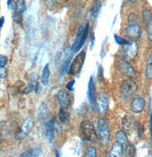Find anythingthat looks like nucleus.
I'll list each match as a JSON object with an SVG mask.
<instances>
[{
    "label": "nucleus",
    "mask_w": 152,
    "mask_h": 157,
    "mask_svg": "<svg viewBox=\"0 0 152 157\" xmlns=\"http://www.w3.org/2000/svg\"><path fill=\"white\" fill-rule=\"evenodd\" d=\"M8 62V57L6 56L1 55L0 57V67H5Z\"/></svg>",
    "instance_id": "obj_30"
},
{
    "label": "nucleus",
    "mask_w": 152,
    "mask_h": 157,
    "mask_svg": "<svg viewBox=\"0 0 152 157\" xmlns=\"http://www.w3.org/2000/svg\"><path fill=\"white\" fill-rule=\"evenodd\" d=\"M5 23V17L4 16L1 17V28H2L3 25Z\"/></svg>",
    "instance_id": "obj_39"
},
{
    "label": "nucleus",
    "mask_w": 152,
    "mask_h": 157,
    "mask_svg": "<svg viewBox=\"0 0 152 157\" xmlns=\"http://www.w3.org/2000/svg\"><path fill=\"white\" fill-rule=\"evenodd\" d=\"M7 75V70L5 67H0V78H5Z\"/></svg>",
    "instance_id": "obj_31"
},
{
    "label": "nucleus",
    "mask_w": 152,
    "mask_h": 157,
    "mask_svg": "<svg viewBox=\"0 0 152 157\" xmlns=\"http://www.w3.org/2000/svg\"><path fill=\"white\" fill-rule=\"evenodd\" d=\"M21 157H32V151L26 150L21 154Z\"/></svg>",
    "instance_id": "obj_36"
},
{
    "label": "nucleus",
    "mask_w": 152,
    "mask_h": 157,
    "mask_svg": "<svg viewBox=\"0 0 152 157\" xmlns=\"http://www.w3.org/2000/svg\"><path fill=\"white\" fill-rule=\"evenodd\" d=\"M114 38H115V40L116 43L121 46H125L126 45H127L129 44V42L127 40H126L125 39H124L123 37L119 36L117 35H114Z\"/></svg>",
    "instance_id": "obj_28"
},
{
    "label": "nucleus",
    "mask_w": 152,
    "mask_h": 157,
    "mask_svg": "<svg viewBox=\"0 0 152 157\" xmlns=\"http://www.w3.org/2000/svg\"><path fill=\"white\" fill-rule=\"evenodd\" d=\"M97 136L100 144L106 147L109 141L110 132L107 121L103 118L99 119L97 124Z\"/></svg>",
    "instance_id": "obj_2"
},
{
    "label": "nucleus",
    "mask_w": 152,
    "mask_h": 157,
    "mask_svg": "<svg viewBox=\"0 0 152 157\" xmlns=\"http://www.w3.org/2000/svg\"><path fill=\"white\" fill-rule=\"evenodd\" d=\"M97 156L96 149L93 146H91L87 149L86 152L85 153L84 157H96Z\"/></svg>",
    "instance_id": "obj_27"
},
{
    "label": "nucleus",
    "mask_w": 152,
    "mask_h": 157,
    "mask_svg": "<svg viewBox=\"0 0 152 157\" xmlns=\"http://www.w3.org/2000/svg\"><path fill=\"white\" fill-rule=\"evenodd\" d=\"M95 43V37L94 36L92 38V40H91V49H92L93 47L94 46Z\"/></svg>",
    "instance_id": "obj_38"
},
{
    "label": "nucleus",
    "mask_w": 152,
    "mask_h": 157,
    "mask_svg": "<svg viewBox=\"0 0 152 157\" xmlns=\"http://www.w3.org/2000/svg\"><path fill=\"white\" fill-rule=\"evenodd\" d=\"M102 6V4L101 2L99 0L96 1L94 2V4H93L92 8L91 9V17L93 19L96 18V17L99 14L100 10L101 9Z\"/></svg>",
    "instance_id": "obj_22"
},
{
    "label": "nucleus",
    "mask_w": 152,
    "mask_h": 157,
    "mask_svg": "<svg viewBox=\"0 0 152 157\" xmlns=\"http://www.w3.org/2000/svg\"><path fill=\"white\" fill-rule=\"evenodd\" d=\"M12 1V0H8V2H7V4H8V5H10L11 4Z\"/></svg>",
    "instance_id": "obj_41"
},
{
    "label": "nucleus",
    "mask_w": 152,
    "mask_h": 157,
    "mask_svg": "<svg viewBox=\"0 0 152 157\" xmlns=\"http://www.w3.org/2000/svg\"><path fill=\"white\" fill-rule=\"evenodd\" d=\"M55 124V118L53 117L52 119L49 120L46 124V126L47 128L46 136L47 137V139L50 143H52L54 139Z\"/></svg>",
    "instance_id": "obj_16"
},
{
    "label": "nucleus",
    "mask_w": 152,
    "mask_h": 157,
    "mask_svg": "<svg viewBox=\"0 0 152 157\" xmlns=\"http://www.w3.org/2000/svg\"><path fill=\"white\" fill-rule=\"evenodd\" d=\"M124 154L126 157H133L135 154L136 150L133 145L129 144L127 146L123 147Z\"/></svg>",
    "instance_id": "obj_25"
},
{
    "label": "nucleus",
    "mask_w": 152,
    "mask_h": 157,
    "mask_svg": "<svg viewBox=\"0 0 152 157\" xmlns=\"http://www.w3.org/2000/svg\"><path fill=\"white\" fill-rule=\"evenodd\" d=\"M80 130L83 136L87 141L95 143L98 140L94 125L90 121L85 120L83 121L80 124Z\"/></svg>",
    "instance_id": "obj_4"
},
{
    "label": "nucleus",
    "mask_w": 152,
    "mask_h": 157,
    "mask_svg": "<svg viewBox=\"0 0 152 157\" xmlns=\"http://www.w3.org/2000/svg\"><path fill=\"white\" fill-rule=\"evenodd\" d=\"M75 83V80H71V81H70L66 85V89L68 90H69V91H73L74 90L73 87H74Z\"/></svg>",
    "instance_id": "obj_33"
},
{
    "label": "nucleus",
    "mask_w": 152,
    "mask_h": 157,
    "mask_svg": "<svg viewBox=\"0 0 152 157\" xmlns=\"http://www.w3.org/2000/svg\"><path fill=\"white\" fill-rule=\"evenodd\" d=\"M57 97L59 103H60L62 108L66 109L70 106V94L67 91L64 90L59 91L57 95Z\"/></svg>",
    "instance_id": "obj_17"
},
{
    "label": "nucleus",
    "mask_w": 152,
    "mask_h": 157,
    "mask_svg": "<svg viewBox=\"0 0 152 157\" xmlns=\"http://www.w3.org/2000/svg\"><path fill=\"white\" fill-rule=\"evenodd\" d=\"M125 34L132 40H137L141 36V29L140 25L136 23L129 25L125 29Z\"/></svg>",
    "instance_id": "obj_10"
},
{
    "label": "nucleus",
    "mask_w": 152,
    "mask_h": 157,
    "mask_svg": "<svg viewBox=\"0 0 152 157\" xmlns=\"http://www.w3.org/2000/svg\"><path fill=\"white\" fill-rule=\"evenodd\" d=\"M137 90V85L135 81L129 78L124 82L120 88V94L124 101H128L132 95Z\"/></svg>",
    "instance_id": "obj_5"
},
{
    "label": "nucleus",
    "mask_w": 152,
    "mask_h": 157,
    "mask_svg": "<svg viewBox=\"0 0 152 157\" xmlns=\"http://www.w3.org/2000/svg\"><path fill=\"white\" fill-rule=\"evenodd\" d=\"M87 98L90 103L91 106L93 110L95 108V87L93 76H91L90 78L88 85V91H87Z\"/></svg>",
    "instance_id": "obj_13"
},
{
    "label": "nucleus",
    "mask_w": 152,
    "mask_h": 157,
    "mask_svg": "<svg viewBox=\"0 0 152 157\" xmlns=\"http://www.w3.org/2000/svg\"><path fill=\"white\" fill-rule=\"evenodd\" d=\"M59 118L62 124H65L69 119V113L65 110V108H60L59 112Z\"/></svg>",
    "instance_id": "obj_24"
},
{
    "label": "nucleus",
    "mask_w": 152,
    "mask_h": 157,
    "mask_svg": "<svg viewBox=\"0 0 152 157\" xmlns=\"http://www.w3.org/2000/svg\"><path fill=\"white\" fill-rule=\"evenodd\" d=\"M25 8V1L17 0L16 4V8L14 14V20L17 24H20L21 22Z\"/></svg>",
    "instance_id": "obj_14"
},
{
    "label": "nucleus",
    "mask_w": 152,
    "mask_h": 157,
    "mask_svg": "<svg viewBox=\"0 0 152 157\" xmlns=\"http://www.w3.org/2000/svg\"><path fill=\"white\" fill-rule=\"evenodd\" d=\"M35 87L34 86L33 83H30L29 84L27 85V86L25 87V89H24V93L26 94H29L30 93H32L33 91V90L34 89Z\"/></svg>",
    "instance_id": "obj_29"
},
{
    "label": "nucleus",
    "mask_w": 152,
    "mask_h": 157,
    "mask_svg": "<svg viewBox=\"0 0 152 157\" xmlns=\"http://www.w3.org/2000/svg\"><path fill=\"white\" fill-rule=\"evenodd\" d=\"M89 28L90 26L88 23L87 24L85 28H84L83 26H79L74 44L71 48V50L74 53L78 52L84 45L88 36Z\"/></svg>",
    "instance_id": "obj_3"
},
{
    "label": "nucleus",
    "mask_w": 152,
    "mask_h": 157,
    "mask_svg": "<svg viewBox=\"0 0 152 157\" xmlns=\"http://www.w3.org/2000/svg\"><path fill=\"white\" fill-rule=\"evenodd\" d=\"M123 154V146L119 143L116 142L113 145L111 151L109 153V156L112 157H122Z\"/></svg>",
    "instance_id": "obj_18"
},
{
    "label": "nucleus",
    "mask_w": 152,
    "mask_h": 157,
    "mask_svg": "<svg viewBox=\"0 0 152 157\" xmlns=\"http://www.w3.org/2000/svg\"><path fill=\"white\" fill-rule=\"evenodd\" d=\"M143 20L146 27V32L149 41H152V16L148 10L143 11Z\"/></svg>",
    "instance_id": "obj_12"
},
{
    "label": "nucleus",
    "mask_w": 152,
    "mask_h": 157,
    "mask_svg": "<svg viewBox=\"0 0 152 157\" xmlns=\"http://www.w3.org/2000/svg\"><path fill=\"white\" fill-rule=\"evenodd\" d=\"M50 75V71L49 64L47 63L43 69L41 77L42 83L45 86H47L49 83Z\"/></svg>",
    "instance_id": "obj_21"
},
{
    "label": "nucleus",
    "mask_w": 152,
    "mask_h": 157,
    "mask_svg": "<svg viewBox=\"0 0 152 157\" xmlns=\"http://www.w3.org/2000/svg\"><path fill=\"white\" fill-rule=\"evenodd\" d=\"M95 108L100 116H104L107 113L109 105V98L105 93L100 94L96 98Z\"/></svg>",
    "instance_id": "obj_8"
},
{
    "label": "nucleus",
    "mask_w": 152,
    "mask_h": 157,
    "mask_svg": "<svg viewBox=\"0 0 152 157\" xmlns=\"http://www.w3.org/2000/svg\"><path fill=\"white\" fill-rule=\"evenodd\" d=\"M103 68L101 65H99L98 67V79L99 81L101 82L103 79Z\"/></svg>",
    "instance_id": "obj_32"
},
{
    "label": "nucleus",
    "mask_w": 152,
    "mask_h": 157,
    "mask_svg": "<svg viewBox=\"0 0 152 157\" xmlns=\"http://www.w3.org/2000/svg\"><path fill=\"white\" fill-rule=\"evenodd\" d=\"M55 154H56V156H57V157H59V156H60L59 154H58V151H57V150L56 151V153H55Z\"/></svg>",
    "instance_id": "obj_42"
},
{
    "label": "nucleus",
    "mask_w": 152,
    "mask_h": 157,
    "mask_svg": "<svg viewBox=\"0 0 152 157\" xmlns=\"http://www.w3.org/2000/svg\"><path fill=\"white\" fill-rule=\"evenodd\" d=\"M129 2H130L131 3H135L137 1V0H128Z\"/></svg>",
    "instance_id": "obj_40"
},
{
    "label": "nucleus",
    "mask_w": 152,
    "mask_h": 157,
    "mask_svg": "<svg viewBox=\"0 0 152 157\" xmlns=\"http://www.w3.org/2000/svg\"><path fill=\"white\" fill-rule=\"evenodd\" d=\"M49 110L45 103H42L39 108V118L42 121H45L49 118Z\"/></svg>",
    "instance_id": "obj_19"
},
{
    "label": "nucleus",
    "mask_w": 152,
    "mask_h": 157,
    "mask_svg": "<svg viewBox=\"0 0 152 157\" xmlns=\"http://www.w3.org/2000/svg\"><path fill=\"white\" fill-rule=\"evenodd\" d=\"M41 150L39 147H37L32 150V157H38L41 154Z\"/></svg>",
    "instance_id": "obj_34"
},
{
    "label": "nucleus",
    "mask_w": 152,
    "mask_h": 157,
    "mask_svg": "<svg viewBox=\"0 0 152 157\" xmlns=\"http://www.w3.org/2000/svg\"><path fill=\"white\" fill-rule=\"evenodd\" d=\"M121 124L124 132L129 136L132 138L135 136L137 138H141L144 132V126L139 124L132 116L128 114L125 116L121 121Z\"/></svg>",
    "instance_id": "obj_1"
},
{
    "label": "nucleus",
    "mask_w": 152,
    "mask_h": 157,
    "mask_svg": "<svg viewBox=\"0 0 152 157\" xmlns=\"http://www.w3.org/2000/svg\"><path fill=\"white\" fill-rule=\"evenodd\" d=\"M146 78L148 79H152V53L149 55L148 57V61L146 63V72H145Z\"/></svg>",
    "instance_id": "obj_23"
},
{
    "label": "nucleus",
    "mask_w": 152,
    "mask_h": 157,
    "mask_svg": "<svg viewBox=\"0 0 152 157\" xmlns=\"http://www.w3.org/2000/svg\"><path fill=\"white\" fill-rule=\"evenodd\" d=\"M86 57V53L84 50L81 51L76 56L70 66L69 70L70 75H75L78 73L84 64Z\"/></svg>",
    "instance_id": "obj_7"
},
{
    "label": "nucleus",
    "mask_w": 152,
    "mask_h": 157,
    "mask_svg": "<svg viewBox=\"0 0 152 157\" xmlns=\"http://www.w3.org/2000/svg\"><path fill=\"white\" fill-rule=\"evenodd\" d=\"M117 66L120 71L128 77L132 78L136 75L135 71L132 66L127 61L124 59L120 60L117 63Z\"/></svg>",
    "instance_id": "obj_11"
},
{
    "label": "nucleus",
    "mask_w": 152,
    "mask_h": 157,
    "mask_svg": "<svg viewBox=\"0 0 152 157\" xmlns=\"http://www.w3.org/2000/svg\"><path fill=\"white\" fill-rule=\"evenodd\" d=\"M116 137L117 142L119 143L122 145L123 147H125L126 146H127L129 144V141H128V138L125 132L123 130H120L119 132H117L116 133Z\"/></svg>",
    "instance_id": "obj_20"
},
{
    "label": "nucleus",
    "mask_w": 152,
    "mask_h": 157,
    "mask_svg": "<svg viewBox=\"0 0 152 157\" xmlns=\"http://www.w3.org/2000/svg\"><path fill=\"white\" fill-rule=\"evenodd\" d=\"M35 90V91H36V93H39L41 92V87L40 86V85H39V83L37 82Z\"/></svg>",
    "instance_id": "obj_37"
},
{
    "label": "nucleus",
    "mask_w": 152,
    "mask_h": 157,
    "mask_svg": "<svg viewBox=\"0 0 152 157\" xmlns=\"http://www.w3.org/2000/svg\"><path fill=\"white\" fill-rule=\"evenodd\" d=\"M139 50V46L135 41L129 42V44L124 46V53L126 58L133 60L136 58Z\"/></svg>",
    "instance_id": "obj_9"
},
{
    "label": "nucleus",
    "mask_w": 152,
    "mask_h": 157,
    "mask_svg": "<svg viewBox=\"0 0 152 157\" xmlns=\"http://www.w3.org/2000/svg\"><path fill=\"white\" fill-rule=\"evenodd\" d=\"M136 20H137V17L134 14H131L128 17V21L130 23H132V24L135 23Z\"/></svg>",
    "instance_id": "obj_35"
},
{
    "label": "nucleus",
    "mask_w": 152,
    "mask_h": 157,
    "mask_svg": "<svg viewBox=\"0 0 152 157\" xmlns=\"http://www.w3.org/2000/svg\"><path fill=\"white\" fill-rule=\"evenodd\" d=\"M72 54H71L70 55H69V56L67 57L65 61L63 62V65H62V67H61V75H64L67 71H68V69H69V66L70 65V61L71 60V59L72 58Z\"/></svg>",
    "instance_id": "obj_26"
},
{
    "label": "nucleus",
    "mask_w": 152,
    "mask_h": 157,
    "mask_svg": "<svg viewBox=\"0 0 152 157\" xmlns=\"http://www.w3.org/2000/svg\"><path fill=\"white\" fill-rule=\"evenodd\" d=\"M145 100L141 97H136L132 101L131 108L132 112L135 113H140L144 110Z\"/></svg>",
    "instance_id": "obj_15"
},
{
    "label": "nucleus",
    "mask_w": 152,
    "mask_h": 157,
    "mask_svg": "<svg viewBox=\"0 0 152 157\" xmlns=\"http://www.w3.org/2000/svg\"><path fill=\"white\" fill-rule=\"evenodd\" d=\"M34 124V120L32 117H29L25 120L20 131L15 134V138L17 141H22L24 140L29 132L32 130Z\"/></svg>",
    "instance_id": "obj_6"
}]
</instances>
